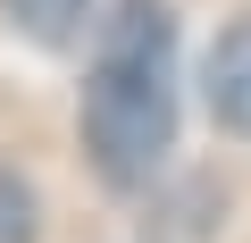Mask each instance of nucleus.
I'll return each instance as SVG.
<instances>
[{
    "label": "nucleus",
    "instance_id": "f03ea898",
    "mask_svg": "<svg viewBox=\"0 0 251 243\" xmlns=\"http://www.w3.org/2000/svg\"><path fill=\"white\" fill-rule=\"evenodd\" d=\"M201 101L226 135H251V17H234L201 59Z\"/></svg>",
    "mask_w": 251,
    "mask_h": 243
},
{
    "label": "nucleus",
    "instance_id": "7ed1b4c3",
    "mask_svg": "<svg viewBox=\"0 0 251 243\" xmlns=\"http://www.w3.org/2000/svg\"><path fill=\"white\" fill-rule=\"evenodd\" d=\"M0 9H9V26H17L25 42H42V51L75 42V34L92 26V0H0Z\"/></svg>",
    "mask_w": 251,
    "mask_h": 243
},
{
    "label": "nucleus",
    "instance_id": "20e7f679",
    "mask_svg": "<svg viewBox=\"0 0 251 243\" xmlns=\"http://www.w3.org/2000/svg\"><path fill=\"white\" fill-rule=\"evenodd\" d=\"M0 243H34V193L17 168H0Z\"/></svg>",
    "mask_w": 251,
    "mask_h": 243
},
{
    "label": "nucleus",
    "instance_id": "f257e3e1",
    "mask_svg": "<svg viewBox=\"0 0 251 243\" xmlns=\"http://www.w3.org/2000/svg\"><path fill=\"white\" fill-rule=\"evenodd\" d=\"M75 126H84L92 168L117 193H134L168 168V151H176V17L159 0H117V17H100Z\"/></svg>",
    "mask_w": 251,
    "mask_h": 243
}]
</instances>
